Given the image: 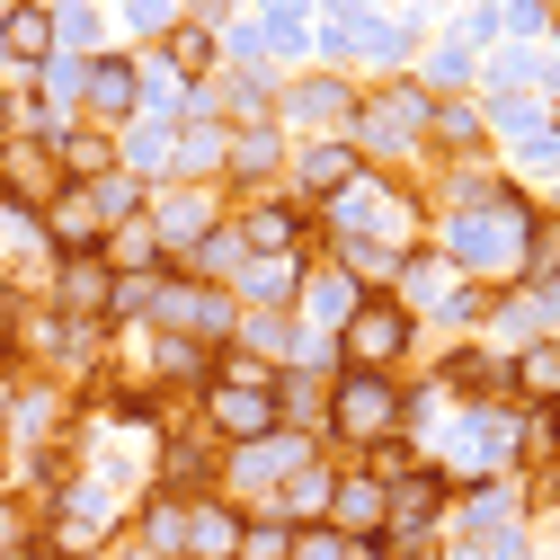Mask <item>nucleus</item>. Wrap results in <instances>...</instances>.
I'll return each instance as SVG.
<instances>
[{
    "instance_id": "1a4fd4ad",
    "label": "nucleus",
    "mask_w": 560,
    "mask_h": 560,
    "mask_svg": "<svg viewBox=\"0 0 560 560\" xmlns=\"http://www.w3.org/2000/svg\"><path fill=\"white\" fill-rule=\"evenodd\" d=\"M36 223H45V249H54V258H90V249L107 241V232H98V214H90V187H62Z\"/></svg>"
},
{
    "instance_id": "f03ea898",
    "label": "nucleus",
    "mask_w": 560,
    "mask_h": 560,
    "mask_svg": "<svg viewBox=\"0 0 560 560\" xmlns=\"http://www.w3.org/2000/svg\"><path fill=\"white\" fill-rule=\"evenodd\" d=\"M525 223H534L525 196H499V205H480V214H454V223H445V258H454L463 276H516Z\"/></svg>"
},
{
    "instance_id": "ddd939ff",
    "label": "nucleus",
    "mask_w": 560,
    "mask_h": 560,
    "mask_svg": "<svg viewBox=\"0 0 560 560\" xmlns=\"http://www.w3.org/2000/svg\"><path fill=\"white\" fill-rule=\"evenodd\" d=\"M516 276H525V285H551V276H560V214H534V223H525Z\"/></svg>"
},
{
    "instance_id": "9d476101",
    "label": "nucleus",
    "mask_w": 560,
    "mask_h": 560,
    "mask_svg": "<svg viewBox=\"0 0 560 560\" xmlns=\"http://www.w3.org/2000/svg\"><path fill=\"white\" fill-rule=\"evenodd\" d=\"M241 267H249V241H241V223H232V214H223L214 232H205V241L178 258V276H196V285H232Z\"/></svg>"
},
{
    "instance_id": "20e7f679",
    "label": "nucleus",
    "mask_w": 560,
    "mask_h": 560,
    "mask_svg": "<svg viewBox=\"0 0 560 560\" xmlns=\"http://www.w3.org/2000/svg\"><path fill=\"white\" fill-rule=\"evenodd\" d=\"M223 178L276 196V178H285V133H276L267 116H258V125H223Z\"/></svg>"
},
{
    "instance_id": "f8f14e48",
    "label": "nucleus",
    "mask_w": 560,
    "mask_h": 560,
    "mask_svg": "<svg viewBox=\"0 0 560 560\" xmlns=\"http://www.w3.org/2000/svg\"><path fill=\"white\" fill-rule=\"evenodd\" d=\"M0 54L36 72V62L54 54V19H45V10H10V19H0Z\"/></svg>"
},
{
    "instance_id": "4468645a",
    "label": "nucleus",
    "mask_w": 560,
    "mask_h": 560,
    "mask_svg": "<svg viewBox=\"0 0 560 560\" xmlns=\"http://www.w3.org/2000/svg\"><path fill=\"white\" fill-rule=\"evenodd\" d=\"M285 116H294V125H347L357 98H347V81H303V90L285 98Z\"/></svg>"
},
{
    "instance_id": "6e6552de",
    "label": "nucleus",
    "mask_w": 560,
    "mask_h": 560,
    "mask_svg": "<svg viewBox=\"0 0 560 560\" xmlns=\"http://www.w3.org/2000/svg\"><path fill=\"white\" fill-rule=\"evenodd\" d=\"M241 508L223 499V489H205V499H187V534H178V560H232L241 551Z\"/></svg>"
},
{
    "instance_id": "39448f33",
    "label": "nucleus",
    "mask_w": 560,
    "mask_h": 560,
    "mask_svg": "<svg viewBox=\"0 0 560 560\" xmlns=\"http://www.w3.org/2000/svg\"><path fill=\"white\" fill-rule=\"evenodd\" d=\"M81 107H90V125L116 133L133 107H143V72H133L125 54H90V62H81Z\"/></svg>"
},
{
    "instance_id": "9b49d317",
    "label": "nucleus",
    "mask_w": 560,
    "mask_h": 560,
    "mask_svg": "<svg viewBox=\"0 0 560 560\" xmlns=\"http://www.w3.org/2000/svg\"><path fill=\"white\" fill-rule=\"evenodd\" d=\"M90 214H98V232H116L133 214H152V187L133 178V170H107V178H90Z\"/></svg>"
},
{
    "instance_id": "0eeeda50",
    "label": "nucleus",
    "mask_w": 560,
    "mask_h": 560,
    "mask_svg": "<svg viewBox=\"0 0 560 560\" xmlns=\"http://www.w3.org/2000/svg\"><path fill=\"white\" fill-rule=\"evenodd\" d=\"M329 534H347V542H383V480L357 463V471H338L329 480V516H320Z\"/></svg>"
},
{
    "instance_id": "f257e3e1",
    "label": "nucleus",
    "mask_w": 560,
    "mask_h": 560,
    "mask_svg": "<svg viewBox=\"0 0 560 560\" xmlns=\"http://www.w3.org/2000/svg\"><path fill=\"white\" fill-rule=\"evenodd\" d=\"M329 436L347 454H365L383 436H409V392L400 374H357V365H338L329 374Z\"/></svg>"
},
{
    "instance_id": "423d86ee",
    "label": "nucleus",
    "mask_w": 560,
    "mask_h": 560,
    "mask_svg": "<svg viewBox=\"0 0 560 560\" xmlns=\"http://www.w3.org/2000/svg\"><path fill=\"white\" fill-rule=\"evenodd\" d=\"M45 303L107 329V312H116V276H107V258H98V249H90V258H54V294H45Z\"/></svg>"
},
{
    "instance_id": "7ed1b4c3",
    "label": "nucleus",
    "mask_w": 560,
    "mask_h": 560,
    "mask_svg": "<svg viewBox=\"0 0 560 560\" xmlns=\"http://www.w3.org/2000/svg\"><path fill=\"white\" fill-rule=\"evenodd\" d=\"M409 347H418V312L400 294H357V312L338 320V365L357 374H400Z\"/></svg>"
},
{
    "instance_id": "dca6fc26",
    "label": "nucleus",
    "mask_w": 560,
    "mask_h": 560,
    "mask_svg": "<svg viewBox=\"0 0 560 560\" xmlns=\"http://www.w3.org/2000/svg\"><path fill=\"white\" fill-rule=\"evenodd\" d=\"M170 62H178V72H214V36H205V27H178V36H170Z\"/></svg>"
},
{
    "instance_id": "2eb2a0df",
    "label": "nucleus",
    "mask_w": 560,
    "mask_h": 560,
    "mask_svg": "<svg viewBox=\"0 0 560 560\" xmlns=\"http://www.w3.org/2000/svg\"><path fill=\"white\" fill-rule=\"evenodd\" d=\"M232 560H294V525H285V516H249Z\"/></svg>"
}]
</instances>
